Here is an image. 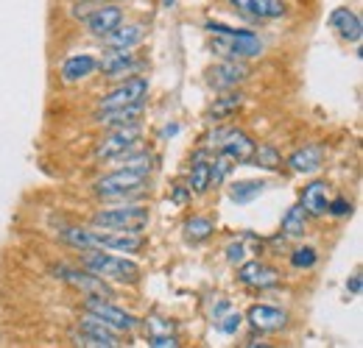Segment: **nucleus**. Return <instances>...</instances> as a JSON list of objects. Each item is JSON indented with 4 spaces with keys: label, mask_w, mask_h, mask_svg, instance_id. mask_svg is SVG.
I'll return each instance as SVG.
<instances>
[{
    "label": "nucleus",
    "mask_w": 363,
    "mask_h": 348,
    "mask_svg": "<svg viewBox=\"0 0 363 348\" xmlns=\"http://www.w3.org/2000/svg\"><path fill=\"white\" fill-rule=\"evenodd\" d=\"M204 28L213 37L210 50L216 56H221V59H240V62H246V59H255V56L263 53L260 37L246 31V28H229L224 23H207Z\"/></svg>",
    "instance_id": "nucleus-1"
},
{
    "label": "nucleus",
    "mask_w": 363,
    "mask_h": 348,
    "mask_svg": "<svg viewBox=\"0 0 363 348\" xmlns=\"http://www.w3.org/2000/svg\"><path fill=\"white\" fill-rule=\"evenodd\" d=\"M82 267L95 273L104 282H118V284H135L140 282V265L126 257L104 254V248L82 251Z\"/></svg>",
    "instance_id": "nucleus-2"
},
{
    "label": "nucleus",
    "mask_w": 363,
    "mask_h": 348,
    "mask_svg": "<svg viewBox=\"0 0 363 348\" xmlns=\"http://www.w3.org/2000/svg\"><path fill=\"white\" fill-rule=\"evenodd\" d=\"M148 220H151V215H148L145 207H118V209L95 212L92 226L95 228H106V231H135V234H143Z\"/></svg>",
    "instance_id": "nucleus-3"
},
{
    "label": "nucleus",
    "mask_w": 363,
    "mask_h": 348,
    "mask_svg": "<svg viewBox=\"0 0 363 348\" xmlns=\"http://www.w3.org/2000/svg\"><path fill=\"white\" fill-rule=\"evenodd\" d=\"M148 184V173H140V170H129V168H121L118 173H109L104 178L95 181V192L101 198H126L137 190H143Z\"/></svg>",
    "instance_id": "nucleus-4"
},
{
    "label": "nucleus",
    "mask_w": 363,
    "mask_h": 348,
    "mask_svg": "<svg viewBox=\"0 0 363 348\" xmlns=\"http://www.w3.org/2000/svg\"><path fill=\"white\" fill-rule=\"evenodd\" d=\"M65 284H70L73 290H79V293H84L87 298L95 296V298H115V290L109 287V282H104V279H98L95 273L90 270H79V267H67V265H59L56 270H53Z\"/></svg>",
    "instance_id": "nucleus-5"
},
{
    "label": "nucleus",
    "mask_w": 363,
    "mask_h": 348,
    "mask_svg": "<svg viewBox=\"0 0 363 348\" xmlns=\"http://www.w3.org/2000/svg\"><path fill=\"white\" fill-rule=\"evenodd\" d=\"M84 312L92 315V318H98L101 323H106V326L115 329V332H132L137 326L135 315L126 312V309H121V306H115L109 298H95V296H90V298L84 301Z\"/></svg>",
    "instance_id": "nucleus-6"
},
{
    "label": "nucleus",
    "mask_w": 363,
    "mask_h": 348,
    "mask_svg": "<svg viewBox=\"0 0 363 348\" xmlns=\"http://www.w3.org/2000/svg\"><path fill=\"white\" fill-rule=\"evenodd\" d=\"M148 98V79L145 76H132L123 84H118L115 89H109L98 109H118V106H132V103H145Z\"/></svg>",
    "instance_id": "nucleus-7"
},
{
    "label": "nucleus",
    "mask_w": 363,
    "mask_h": 348,
    "mask_svg": "<svg viewBox=\"0 0 363 348\" xmlns=\"http://www.w3.org/2000/svg\"><path fill=\"white\" fill-rule=\"evenodd\" d=\"M249 79V64L240 59H221L216 67L207 70V84L216 92H229Z\"/></svg>",
    "instance_id": "nucleus-8"
},
{
    "label": "nucleus",
    "mask_w": 363,
    "mask_h": 348,
    "mask_svg": "<svg viewBox=\"0 0 363 348\" xmlns=\"http://www.w3.org/2000/svg\"><path fill=\"white\" fill-rule=\"evenodd\" d=\"M238 282L252 290H272L279 284V270L263 260H246L238 265Z\"/></svg>",
    "instance_id": "nucleus-9"
},
{
    "label": "nucleus",
    "mask_w": 363,
    "mask_h": 348,
    "mask_svg": "<svg viewBox=\"0 0 363 348\" xmlns=\"http://www.w3.org/2000/svg\"><path fill=\"white\" fill-rule=\"evenodd\" d=\"M140 67V59L132 53V47H106V53L98 59V70L106 79H126Z\"/></svg>",
    "instance_id": "nucleus-10"
},
{
    "label": "nucleus",
    "mask_w": 363,
    "mask_h": 348,
    "mask_svg": "<svg viewBox=\"0 0 363 348\" xmlns=\"http://www.w3.org/2000/svg\"><path fill=\"white\" fill-rule=\"evenodd\" d=\"M135 142H140V129L137 126H123V129H112L109 137H104L95 148L98 159H118L129 151H135Z\"/></svg>",
    "instance_id": "nucleus-11"
},
{
    "label": "nucleus",
    "mask_w": 363,
    "mask_h": 348,
    "mask_svg": "<svg viewBox=\"0 0 363 348\" xmlns=\"http://www.w3.org/2000/svg\"><path fill=\"white\" fill-rule=\"evenodd\" d=\"M76 346H87V348H118L123 346L118 332L109 329L106 323H101L98 318L87 315L84 323H82V332L76 335Z\"/></svg>",
    "instance_id": "nucleus-12"
},
{
    "label": "nucleus",
    "mask_w": 363,
    "mask_h": 348,
    "mask_svg": "<svg viewBox=\"0 0 363 348\" xmlns=\"http://www.w3.org/2000/svg\"><path fill=\"white\" fill-rule=\"evenodd\" d=\"M123 23V8L118 3H104V6H95L90 14L84 17V25L92 37H106L109 31H115L118 25Z\"/></svg>",
    "instance_id": "nucleus-13"
},
{
    "label": "nucleus",
    "mask_w": 363,
    "mask_h": 348,
    "mask_svg": "<svg viewBox=\"0 0 363 348\" xmlns=\"http://www.w3.org/2000/svg\"><path fill=\"white\" fill-rule=\"evenodd\" d=\"M255 148H257V142H255L246 131L229 129L227 139L221 142L218 153H224L232 165H249V162H252V156H255Z\"/></svg>",
    "instance_id": "nucleus-14"
},
{
    "label": "nucleus",
    "mask_w": 363,
    "mask_h": 348,
    "mask_svg": "<svg viewBox=\"0 0 363 348\" xmlns=\"http://www.w3.org/2000/svg\"><path fill=\"white\" fill-rule=\"evenodd\" d=\"M227 3L249 20H279L288 11L285 0H227Z\"/></svg>",
    "instance_id": "nucleus-15"
},
{
    "label": "nucleus",
    "mask_w": 363,
    "mask_h": 348,
    "mask_svg": "<svg viewBox=\"0 0 363 348\" xmlns=\"http://www.w3.org/2000/svg\"><path fill=\"white\" fill-rule=\"evenodd\" d=\"M255 332H260V335H269V332H279V329H285V323H288V315L282 312V309H277V306H269V304H255L249 312H246V318H243Z\"/></svg>",
    "instance_id": "nucleus-16"
},
{
    "label": "nucleus",
    "mask_w": 363,
    "mask_h": 348,
    "mask_svg": "<svg viewBox=\"0 0 363 348\" xmlns=\"http://www.w3.org/2000/svg\"><path fill=\"white\" fill-rule=\"evenodd\" d=\"M143 103H132V106H118V109H101L95 115V123L104 129H123V126H137L143 117Z\"/></svg>",
    "instance_id": "nucleus-17"
},
{
    "label": "nucleus",
    "mask_w": 363,
    "mask_h": 348,
    "mask_svg": "<svg viewBox=\"0 0 363 348\" xmlns=\"http://www.w3.org/2000/svg\"><path fill=\"white\" fill-rule=\"evenodd\" d=\"M95 70H98V59L92 53H73L62 64V81L65 84H79V81L95 76Z\"/></svg>",
    "instance_id": "nucleus-18"
},
{
    "label": "nucleus",
    "mask_w": 363,
    "mask_h": 348,
    "mask_svg": "<svg viewBox=\"0 0 363 348\" xmlns=\"http://www.w3.org/2000/svg\"><path fill=\"white\" fill-rule=\"evenodd\" d=\"M330 25L338 31L341 40H347V42H361L363 23L352 8H333V14H330Z\"/></svg>",
    "instance_id": "nucleus-19"
},
{
    "label": "nucleus",
    "mask_w": 363,
    "mask_h": 348,
    "mask_svg": "<svg viewBox=\"0 0 363 348\" xmlns=\"http://www.w3.org/2000/svg\"><path fill=\"white\" fill-rule=\"evenodd\" d=\"M294 173L299 175H311L316 173L318 168L324 165V151L318 148V145H305V148H299V151H294L291 156H288V162H285Z\"/></svg>",
    "instance_id": "nucleus-20"
},
{
    "label": "nucleus",
    "mask_w": 363,
    "mask_h": 348,
    "mask_svg": "<svg viewBox=\"0 0 363 348\" xmlns=\"http://www.w3.org/2000/svg\"><path fill=\"white\" fill-rule=\"evenodd\" d=\"M101 248H109L118 254H137L145 248V237L135 231H106L101 234Z\"/></svg>",
    "instance_id": "nucleus-21"
},
{
    "label": "nucleus",
    "mask_w": 363,
    "mask_h": 348,
    "mask_svg": "<svg viewBox=\"0 0 363 348\" xmlns=\"http://www.w3.org/2000/svg\"><path fill=\"white\" fill-rule=\"evenodd\" d=\"M299 207L308 212V218H324L327 215V181H311L299 195Z\"/></svg>",
    "instance_id": "nucleus-22"
},
{
    "label": "nucleus",
    "mask_w": 363,
    "mask_h": 348,
    "mask_svg": "<svg viewBox=\"0 0 363 348\" xmlns=\"http://www.w3.org/2000/svg\"><path fill=\"white\" fill-rule=\"evenodd\" d=\"M210 159H213V151H207V148H201V151H196V156H193V168H190V192H196V195H204L207 190H210Z\"/></svg>",
    "instance_id": "nucleus-23"
},
{
    "label": "nucleus",
    "mask_w": 363,
    "mask_h": 348,
    "mask_svg": "<svg viewBox=\"0 0 363 348\" xmlns=\"http://www.w3.org/2000/svg\"><path fill=\"white\" fill-rule=\"evenodd\" d=\"M59 240L70 248H79V251H90V248H101V231H92V228H79V226H65L56 231Z\"/></svg>",
    "instance_id": "nucleus-24"
},
{
    "label": "nucleus",
    "mask_w": 363,
    "mask_h": 348,
    "mask_svg": "<svg viewBox=\"0 0 363 348\" xmlns=\"http://www.w3.org/2000/svg\"><path fill=\"white\" fill-rule=\"evenodd\" d=\"M145 40V25L143 23H129V25H118L115 31H109L104 37L106 47H137V45Z\"/></svg>",
    "instance_id": "nucleus-25"
},
{
    "label": "nucleus",
    "mask_w": 363,
    "mask_h": 348,
    "mask_svg": "<svg viewBox=\"0 0 363 348\" xmlns=\"http://www.w3.org/2000/svg\"><path fill=\"white\" fill-rule=\"evenodd\" d=\"M240 106H243V95L229 89L227 95L216 98V103H210V109H207V115H204V117H207L210 123H224V120H229Z\"/></svg>",
    "instance_id": "nucleus-26"
},
{
    "label": "nucleus",
    "mask_w": 363,
    "mask_h": 348,
    "mask_svg": "<svg viewBox=\"0 0 363 348\" xmlns=\"http://www.w3.org/2000/svg\"><path fill=\"white\" fill-rule=\"evenodd\" d=\"M266 181H260V178H246V181H235L232 187H229V198L238 204V207H246V204H252L255 198H260L263 192H266Z\"/></svg>",
    "instance_id": "nucleus-27"
},
{
    "label": "nucleus",
    "mask_w": 363,
    "mask_h": 348,
    "mask_svg": "<svg viewBox=\"0 0 363 348\" xmlns=\"http://www.w3.org/2000/svg\"><path fill=\"white\" fill-rule=\"evenodd\" d=\"M308 212L296 204V207H291L285 215H282V234L288 237V240H299V237H305L308 234Z\"/></svg>",
    "instance_id": "nucleus-28"
},
{
    "label": "nucleus",
    "mask_w": 363,
    "mask_h": 348,
    "mask_svg": "<svg viewBox=\"0 0 363 348\" xmlns=\"http://www.w3.org/2000/svg\"><path fill=\"white\" fill-rule=\"evenodd\" d=\"M213 231H216V223L210 218H190L184 223V240H187L190 245H199V243L210 240Z\"/></svg>",
    "instance_id": "nucleus-29"
},
{
    "label": "nucleus",
    "mask_w": 363,
    "mask_h": 348,
    "mask_svg": "<svg viewBox=\"0 0 363 348\" xmlns=\"http://www.w3.org/2000/svg\"><path fill=\"white\" fill-rule=\"evenodd\" d=\"M249 165H257L263 170H282L285 162H282V153L274 145H260V148H255V156H252Z\"/></svg>",
    "instance_id": "nucleus-30"
},
{
    "label": "nucleus",
    "mask_w": 363,
    "mask_h": 348,
    "mask_svg": "<svg viewBox=\"0 0 363 348\" xmlns=\"http://www.w3.org/2000/svg\"><path fill=\"white\" fill-rule=\"evenodd\" d=\"M232 168L235 165L229 162L224 153H213V159H210V190L221 187L229 178V173H232Z\"/></svg>",
    "instance_id": "nucleus-31"
},
{
    "label": "nucleus",
    "mask_w": 363,
    "mask_h": 348,
    "mask_svg": "<svg viewBox=\"0 0 363 348\" xmlns=\"http://www.w3.org/2000/svg\"><path fill=\"white\" fill-rule=\"evenodd\" d=\"M288 262H291V267H294V270H311V267H316L318 251L316 248H311V245H299V248H294V251H291Z\"/></svg>",
    "instance_id": "nucleus-32"
},
{
    "label": "nucleus",
    "mask_w": 363,
    "mask_h": 348,
    "mask_svg": "<svg viewBox=\"0 0 363 348\" xmlns=\"http://www.w3.org/2000/svg\"><path fill=\"white\" fill-rule=\"evenodd\" d=\"M118 159H123L126 165L123 168H129V170H140V173H151V162H154V156L148 153V151H140V153H123V156H118Z\"/></svg>",
    "instance_id": "nucleus-33"
},
{
    "label": "nucleus",
    "mask_w": 363,
    "mask_h": 348,
    "mask_svg": "<svg viewBox=\"0 0 363 348\" xmlns=\"http://www.w3.org/2000/svg\"><path fill=\"white\" fill-rule=\"evenodd\" d=\"M240 326H243V315L235 312V309H229L227 315H221V318L216 320V329H218L221 335H238Z\"/></svg>",
    "instance_id": "nucleus-34"
},
{
    "label": "nucleus",
    "mask_w": 363,
    "mask_h": 348,
    "mask_svg": "<svg viewBox=\"0 0 363 348\" xmlns=\"http://www.w3.org/2000/svg\"><path fill=\"white\" fill-rule=\"evenodd\" d=\"M227 262L229 265H240V262H246V257H249V245H246V234L243 237H238V240H232L227 245Z\"/></svg>",
    "instance_id": "nucleus-35"
},
{
    "label": "nucleus",
    "mask_w": 363,
    "mask_h": 348,
    "mask_svg": "<svg viewBox=\"0 0 363 348\" xmlns=\"http://www.w3.org/2000/svg\"><path fill=\"white\" fill-rule=\"evenodd\" d=\"M327 215H333V218H347V215H352V201H347V198L327 201Z\"/></svg>",
    "instance_id": "nucleus-36"
},
{
    "label": "nucleus",
    "mask_w": 363,
    "mask_h": 348,
    "mask_svg": "<svg viewBox=\"0 0 363 348\" xmlns=\"http://www.w3.org/2000/svg\"><path fill=\"white\" fill-rule=\"evenodd\" d=\"M148 346L151 348H179V340L174 335H151L148 337Z\"/></svg>",
    "instance_id": "nucleus-37"
},
{
    "label": "nucleus",
    "mask_w": 363,
    "mask_h": 348,
    "mask_svg": "<svg viewBox=\"0 0 363 348\" xmlns=\"http://www.w3.org/2000/svg\"><path fill=\"white\" fill-rule=\"evenodd\" d=\"M190 195H193V192H190V187H184V184H177V187H174V195H171V198H174V204H187V198H190Z\"/></svg>",
    "instance_id": "nucleus-38"
},
{
    "label": "nucleus",
    "mask_w": 363,
    "mask_h": 348,
    "mask_svg": "<svg viewBox=\"0 0 363 348\" xmlns=\"http://www.w3.org/2000/svg\"><path fill=\"white\" fill-rule=\"evenodd\" d=\"M361 287H363V279H361V273H355L350 282H347V290L352 293V296H358L361 293Z\"/></svg>",
    "instance_id": "nucleus-39"
},
{
    "label": "nucleus",
    "mask_w": 363,
    "mask_h": 348,
    "mask_svg": "<svg viewBox=\"0 0 363 348\" xmlns=\"http://www.w3.org/2000/svg\"><path fill=\"white\" fill-rule=\"evenodd\" d=\"M229 309H232V306H229V301H227V298H221V301H218V306H213V323H216L221 315H227Z\"/></svg>",
    "instance_id": "nucleus-40"
},
{
    "label": "nucleus",
    "mask_w": 363,
    "mask_h": 348,
    "mask_svg": "<svg viewBox=\"0 0 363 348\" xmlns=\"http://www.w3.org/2000/svg\"><path fill=\"white\" fill-rule=\"evenodd\" d=\"M174 134H179V126H177V123H174V126H165V129H162V137H174Z\"/></svg>",
    "instance_id": "nucleus-41"
},
{
    "label": "nucleus",
    "mask_w": 363,
    "mask_h": 348,
    "mask_svg": "<svg viewBox=\"0 0 363 348\" xmlns=\"http://www.w3.org/2000/svg\"><path fill=\"white\" fill-rule=\"evenodd\" d=\"M162 6H165V8H171V6H174V0H162Z\"/></svg>",
    "instance_id": "nucleus-42"
},
{
    "label": "nucleus",
    "mask_w": 363,
    "mask_h": 348,
    "mask_svg": "<svg viewBox=\"0 0 363 348\" xmlns=\"http://www.w3.org/2000/svg\"><path fill=\"white\" fill-rule=\"evenodd\" d=\"M104 3H121V0H104Z\"/></svg>",
    "instance_id": "nucleus-43"
}]
</instances>
